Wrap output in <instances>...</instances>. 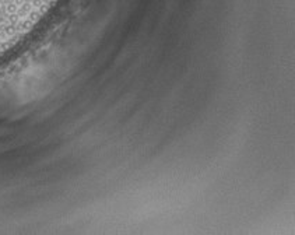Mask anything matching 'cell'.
<instances>
[{
    "label": "cell",
    "instance_id": "cell-1",
    "mask_svg": "<svg viewBox=\"0 0 295 235\" xmlns=\"http://www.w3.org/2000/svg\"><path fill=\"white\" fill-rule=\"evenodd\" d=\"M28 18H30V20H31V21L35 24V22H37L39 18H41V13H39L38 10H32L30 14H28Z\"/></svg>",
    "mask_w": 295,
    "mask_h": 235
}]
</instances>
